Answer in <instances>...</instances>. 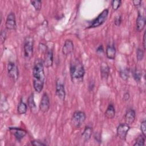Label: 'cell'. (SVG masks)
Here are the masks:
<instances>
[{"instance_id": "cell-1", "label": "cell", "mask_w": 146, "mask_h": 146, "mask_svg": "<svg viewBox=\"0 0 146 146\" xmlns=\"http://www.w3.org/2000/svg\"><path fill=\"white\" fill-rule=\"evenodd\" d=\"M33 87L35 91L40 92L44 86L45 75L44 72V65L43 60L38 59L35 61L33 68Z\"/></svg>"}, {"instance_id": "cell-2", "label": "cell", "mask_w": 146, "mask_h": 146, "mask_svg": "<svg viewBox=\"0 0 146 146\" xmlns=\"http://www.w3.org/2000/svg\"><path fill=\"white\" fill-rule=\"evenodd\" d=\"M70 74L72 82L78 83L83 82L85 70L83 63L79 60H72L70 66Z\"/></svg>"}, {"instance_id": "cell-3", "label": "cell", "mask_w": 146, "mask_h": 146, "mask_svg": "<svg viewBox=\"0 0 146 146\" xmlns=\"http://www.w3.org/2000/svg\"><path fill=\"white\" fill-rule=\"evenodd\" d=\"M86 119L85 113L82 111H75L71 118V124L76 128H80L84 123Z\"/></svg>"}, {"instance_id": "cell-4", "label": "cell", "mask_w": 146, "mask_h": 146, "mask_svg": "<svg viewBox=\"0 0 146 146\" xmlns=\"http://www.w3.org/2000/svg\"><path fill=\"white\" fill-rule=\"evenodd\" d=\"M34 48V39L31 36H27L23 42V51L24 56L26 59H30L33 52Z\"/></svg>"}, {"instance_id": "cell-5", "label": "cell", "mask_w": 146, "mask_h": 146, "mask_svg": "<svg viewBox=\"0 0 146 146\" xmlns=\"http://www.w3.org/2000/svg\"><path fill=\"white\" fill-rule=\"evenodd\" d=\"M108 15V9H106L103 10L98 16L93 19L87 28H95L100 26L106 21Z\"/></svg>"}, {"instance_id": "cell-6", "label": "cell", "mask_w": 146, "mask_h": 146, "mask_svg": "<svg viewBox=\"0 0 146 146\" xmlns=\"http://www.w3.org/2000/svg\"><path fill=\"white\" fill-rule=\"evenodd\" d=\"M130 129L129 125L125 123L120 124L116 129V133L117 137L121 140H125L128 132Z\"/></svg>"}, {"instance_id": "cell-7", "label": "cell", "mask_w": 146, "mask_h": 146, "mask_svg": "<svg viewBox=\"0 0 146 146\" xmlns=\"http://www.w3.org/2000/svg\"><path fill=\"white\" fill-rule=\"evenodd\" d=\"M7 73L9 77L13 81H16L18 79L19 71L17 66L13 62H9L7 64Z\"/></svg>"}, {"instance_id": "cell-8", "label": "cell", "mask_w": 146, "mask_h": 146, "mask_svg": "<svg viewBox=\"0 0 146 146\" xmlns=\"http://www.w3.org/2000/svg\"><path fill=\"white\" fill-rule=\"evenodd\" d=\"M50 107V99L47 94V93L44 92L43 94L40 104H39V110L43 113H46L48 111Z\"/></svg>"}, {"instance_id": "cell-9", "label": "cell", "mask_w": 146, "mask_h": 146, "mask_svg": "<svg viewBox=\"0 0 146 146\" xmlns=\"http://www.w3.org/2000/svg\"><path fill=\"white\" fill-rule=\"evenodd\" d=\"M54 60V54L53 50L52 49L47 48L44 52V59L43 60V65L46 68L51 67L53 64Z\"/></svg>"}, {"instance_id": "cell-10", "label": "cell", "mask_w": 146, "mask_h": 146, "mask_svg": "<svg viewBox=\"0 0 146 146\" xmlns=\"http://www.w3.org/2000/svg\"><path fill=\"white\" fill-rule=\"evenodd\" d=\"M5 27L8 30H15L16 29V19L14 13L11 12L7 15L5 22Z\"/></svg>"}, {"instance_id": "cell-11", "label": "cell", "mask_w": 146, "mask_h": 146, "mask_svg": "<svg viewBox=\"0 0 146 146\" xmlns=\"http://www.w3.org/2000/svg\"><path fill=\"white\" fill-rule=\"evenodd\" d=\"M55 94L58 98L62 101H63L66 96V91L64 84L59 79L56 81L55 87Z\"/></svg>"}, {"instance_id": "cell-12", "label": "cell", "mask_w": 146, "mask_h": 146, "mask_svg": "<svg viewBox=\"0 0 146 146\" xmlns=\"http://www.w3.org/2000/svg\"><path fill=\"white\" fill-rule=\"evenodd\" d=\"M9 129L15 136L16 140L20 141L27 134V132L21 128L18 127H9Z\"/></svg>"}, {"instance_id": "cell-13", "label": "cell", "mask_w": 146, "mask_h": 146, "mask_svg": "<svg viewBox=\"0 0 146 146\" xmlns=\"http://www.w3.org/2000/svg\"><path fill=\"white\" fill-rule=\"evenodd\" d=\"M74 50V43L70 39H66L62 47V53L64 55H70Z\"/></svg>"}, {"instance_id": "cell-14", "label": "cell", "mask_w": 146, "mask_h": 146, "mask_svg": "<svg viewBox=\"0 0 146 146\" xmlns=\"http://www.w3.org/2000/svg\"><path fill=\"white\" fill-rule=\"evenodd\" d=\"M136 117V113L134 110L129 109L128 110L124 115V120L126 124L129 125L132 124Z\"/></svg>"}, {"instance_id": "cell-15", "label": "cell", "mask_w": 146, "mask_h": 146, "mask_svg": "<svg viewBox=\"0 0 146 146\" xmlns=\"http://www.w3.org/2000/svg\"><path fill=\"white\" fill-rule=\"evenodd\" d=\"M100 74L102 79L107 80L110 73V68L105 62H103L100 64Z\"/></svg>"}, {"instance_id": "cell-16", "label": "cell", "mask_w": 146, "mask_h": 146, "mask_svg": "<svg viewBox=\"0 0 146 146\" xmlns=\"http://www.w3.org/2000/svg\"><path fill=\"white\" fill-rule=\"evenodd\" d=\"M145 26V18L144 16L139 13L136 19V30L141 32L144 29Z\"/></svg>"}, {"instance_id": "cell-17", "label": "cell", "mask_w": 146, "mask_h": 146, "mask_svg": "<svg viewBox=\"0 0 146 146\" xmlns=\"http://www.w3.org/2000/svg\"><path fill=\"white\" fill-rule=\"evenodd\" d=\"M116 48L113 44H109L107 46L106 50V54L107 58L111 60L115 59L116 56Z\"/></svg>"}, {"instance_id": "cell-18", "label": "cell", "mask_w": 146, "mask_h": 146, "mask_svg": "<svg viewBox=\"0 0 146 146\" xmlns=\"http://www.w3.org/2000/svg\"><path fill=\"white\" fill-rule=\"evenodd\" d=\"M92 134V128L90 126H86L82 133V137L84 142H87Z\"/></svg>"}, {"instance_id": "cell-19", "label": "cell", "mask_w": 146, "mask_h": 146, "mask_svg": "<svg viewBox=\"0 0 146 146\" xmlns=\"http://www.w3.org/2000/svg\"><path fill=\"white\" fill-rule=\"evenodd\" d=\"M104 115H105V116L109 119H112L115 117V109L113 104L112 103L109 104L104 113Z\"/></svg>"}, {"instance_id": "cell-20", "label": "cell", "mask_w": 146, "mask_h": 146, "mask_svg": "<svg viewBox=\"0 0 146 146\" xmlns=\"http://www.w3.org/2000/svg\"><path fill=\"white\" fill-rule=\"evenodd\" d=\"M27 102H28L29 107H30V110H31V111L33 113H35L36 112V106L35 103V102H34V94H33V93H32V94L30 95V96L29 97Z\"/></svg>"}, {"instance_id": "cell-21", "label": "cell", "mask_w": 146, "mask_h": 146, "mask_svg": "<svg viewBox=\"0 0 146 146\" xmlns=\"http://www.w3.org/2000/svg\"><path fill=\"white\" fill-rule=\"evenodd\" d=\"M27 110V106L26 104L22 100H21L18 103L17 107V112L19 115L25 114Z\"/></svg>"}, {"instance_id": "cell-22", "label": "cell", "mask_w": 146, "mask_h": 146, "mask_svg": "<svg viewBox=\"0 0 146 146\" xmlns=\"http://www.w3.org/2000/svg\"><path fill=\"white\" fill-rule=\"evenodd\" d=\"M145 137L143 135H139L135 141V143L133 144L134 146H140V145H144L145 144Z\"/></svg>"}, {"instance_id": "cell-23", "label": "cell", "mask_w": 146, "mask_h": 146, "mask_svg": "<svg viewBox=\"0 0 146 146\" xmlns=\"http://www.w3.org/2000/svg\"><path fill=\"white\" fill-rule=\"evenodd\" d=\"M119 75L120 78L124 80H127L129 76V71L128 69H124L121 70L119 72Z\"/></svg>"}, {"instance_id": "cell-24", "label": "cell", "mask_w": 146, "mask_h": 146, "mask_svg": "<svg viewBox=\"0 0 146 146\" xmlns=\"http://www.w3.org/2000/svg\"><path fill=\"white\" fill-rule=\"evenodd\" d=\"M133 76L134 79L136 82H139L141 80V77H142V72L140 70H135L133 72Z\"/></svg>"}, {"instance_id": "cell-25", "label": "cell", "mask_w": 146, "mask_h": 146, "mask_svg": "<svg viewBox=\"0 0 146 146\" xmlns=\"http://www.w3.org/2000/svg\"><path fill=\"white\" fill-rule=\"evenodd\" d=\"M31 4L34 6L36 11H40L42 7V1L40 0L36 1H31Z\"/></svg>"}, {"instance_id": "cell-26", "label": "cell", "mask_w": 146, "mask_h": 146, "mask_svg": "<svg viewBox=\"0 0 146 146\" xmlns=\"http://www.w3.org/2000/svg\"><path fill=\"white\" fill-rule=\"evenodd\" d=\"M121 4V1L120 0H113L111 2V6L113 10H117Z\"/></svg>"}, {"instance_id": "cell-27", "label": "cell", "mask_w": 146, "mask_h": 146, "mask_svg": "<svg viewBox=\"0 0 146 146\" xmlns=\"http://www.w3.org/2000/svg\"><path fill=\"white\" fill-rule=\"evenodd\" d=\"M144 51L142 49L138 48L136 50V57L139 61H141L143 60L144 58Z\"/></svg>"}, {"instance_id": "cell-28", "label": "cell", "mask_w": 146, "mask_h": 146, "mask_svg": "<svg viewBox=\"0 0 146 146\" xmlns=\"http://www.w3.org/2000/svg\"><path fill=\"white\" fill-rule=\"evenodd\" d=\"M140 129L142 132V135L144 136H146V121L144 120L141 123Z\"/></svg>"}, {"instance_id": "cell-29", "label": "cell", "mask_w": 146, "mask_h": 146, "mask_svg": "<svg viewBox=\"0 0 146 146\" xmlns=\"http://www.w3.org/2000/svg\"><path fill=\"white\" fill-rule=\"evenodd\" d=\"M121 21H122V17L121 14L117 15V16L115 17L114 19V23L116 26H119L121 23Z\"/></svg>"}, {"instance_id": "cell-30", "label": "cell", "mask_w": 146, "mask_h": 146, "mask_svg": "<svg viewBox=\"0 0 146 146\" xmlns=\"http://www.w3.org/2000/svg\"><path fill=\"white\" fill-rule=\"evenodd\" d=\"M6 38V33L5 30H2L0 34V40H1V43L3 44Z\"/></svg>"}, {"instance_id": "cell-31", "label": "cell", "mask_w": 146, "mask_h": 146, "mask_svg": "<svg viewBox=\"0 0 146 146\" xmlns=\"http://www.w3.org/2000/svg\"><path fill=\"white\" fill-rule=\"evenodd\" d=\"M31 144L34 146H40V145H47L46 143H44L42 141H41L40 140H34L31 141Z\"/></svg>"}, {"instance_id": "cell-32", "label": "cell", "mask_w": 146, "mask_h": 146, "mask_svg": "<svg viewBox=\"0 0 146 146\" xmlns=\"http://www.w3.org/2000/svg\"><path fill=\"white\" fill-rule=\"evenodd\" d=\"M132 3H133L134 6L138 7L141 6L142 2H141V1H140V0H135V1H132Z\"/></svg>"}, {"instance_id": "cell-33", "label": "cell", "mask_w": 146, "mask_h": 146, "mask_svg": "<svg viewBox=\"0 0 146 146\" xmlns=\"http://www.w3.org/2000/svg\"><path fill=\"white\" fill-rule=\"evenodd\" d=\"M96 52L98 53H100V54H101L102 52H104V48H103V47L102 44L99 46V47L96 49Z\"/></svg>"}, {"instance_id": "cell-34", "label": "cell", "mask_w": 146, "mask_h": 146, "mask_svg": "<svg viewBox=\"0 0 146 146\" xmlns=\"http://www.w3.org/2000/svg\"><path fill=\"white\" fill-rule=\"evenodd\" d=\"M145 31L144 33L143 34V46L144 48V51L145 50Z\"/></svg>"}, {"instance_id": "cell-35", "label": "cell", "mask_w": 146, "mask_h": 146, "mask_svg": "<svg viewBox=\"0 0 146 146\" xmlns=\"http://www.w3.org/2000/svg\"><path fill=\"white\" fill-rule=\"evenodd\" d=\"M129 93H128V92L125 93L124 96H123V99L124 100H128L129 99Z\"/></svg>"}, {"instance_id": "cell-36", "label": "cell", "mask_w": 146, "mask_h": 146, "mask_svg": "<svg viewBox=\"0 0 146 146\" xmlns=\"http://www.w3.org/2000/svg\"><path fill=\"white\" fill-rule=\"evenodd\" d=\"M100 136V135L98 133H96V134L95 133V139L96 140V141H98V142H100V137H99Z\"/></svg>"}]
</instances>
